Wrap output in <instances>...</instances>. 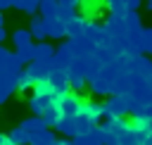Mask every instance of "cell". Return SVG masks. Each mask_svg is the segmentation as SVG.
Returning a JSON list of instances; mask_svg holds the SVG:
<instances>
[{
    "label": "cell",
    "mask_w": 152,
    "mask_h": 145,
    "mask_svg": "<svg viewBox=\"0 0 152 145\" xmlns=\"http://www.w3.org/2000/svg\"><path fill=\"white\" fill-rule=\"evenodd\" d=\"M145 0H126V10H138Z\"/></svg>",
    "instance_id": "cell-36"
},
{
    "label": "cell",
    "mask_w": 152,
    "mask_h": 145,
    "mask_svg": "<svg viewBox=\"0 0 152 145\" xmlns=\"http://www.w3.org/2000/svg\"><path fill=\"white\" fill-rule=\"evenodd\" d=\"M50 145H74V138H55Z\"/></svg>",
    "instance_id": "cell-35"
},
{
    "label": "cell",
    "mask_w": 152,
    "mask_h": 145,
    "mask_svg": "<svg viewBox=\"0 0 152 145\" xmlns=\"http://www.w3.org/2000/svg\"><path fill=\"white\" fill-rule=\"evenodd\" d=\"M119 145H140V140H138V135H135V131L131 126H128V131H124L119 135Z\"/></svg>",
    "instance_id": "cell-31"
},
{
    "label": "cell",
    "mask_w": 152,
    "mask_h": 145,
    "mask_svg": "<svg viewBox=\"0 0 152 145\" xmlns=\"http://www.w3.org/2000/svg\"><path fill=\"white\" fill-rule=\"evenodd\" d=\"M140 52H142V55H152V29H142V36H140Z\"/></svg>",
    "instance_id": "cell-29"
},
{
    "label": "cell",
    "mask_w": 152,
    "mask_h": 145,
    "mask_svg": "<svg viewBox=\"0 0 152 145\" xmlns=\"http://www.w3.org/2000/svg\"><path fill=\"white\" fill-rule=\"evenodd\" d=\"M40 116H43V121H45V126H48V128H55L57 119L62 116V109H59L57 105H50V107H48V109H45Z\"/></svg>",
    "instance_id": "cell-21"
},
{
    "label": "cell",
    "mask_w": 152,
    "mask_h": 145,
    "mask_svg": "<svg viewBox=\"0 0 152 145\" xmlns=\"http://www.w3.org/2000/svg\"><path fill=\"white\" fill-rule=\"evenodd\" d=\"M7 138L14 143V145H31V135L21 128V126H17V128H12L10 133H7Z\"/></svg>",
    "instance_id": "cell-23"
},
{
    "label": "cell",
    "mask_w": 152,
    "mask_h": 145,
    "mask_svg": "<svg viewBox=\"0 0 152 145\" xmlns=\"http://www.w3.org/2000/svg\"><path fill=\"white\" fill-rule=\"evenodd\" d=\"M43 21H45V29H48V38H52V40H64L66 38V21L57 19V14L43 19Z\"/></svg>",
    "instance_id": "cell-6"
},
{
    "label": "cell",
    "mask_w": 152,
    "mask_h": 145,
    "mask_svg": "<svg viewBox=\"0 0 152 145\" xmlns=\"http://www.w3.org/2000/svg\"><path fill=\"white\" fill-rule=\"evenodd\" d=\"M5 36H7V33H5V26H0V43L5 40Z\"/></svg>",
    "instance_id": "cell-38"
},
{
    "label": "cell",
    "mask_w": 152,
    "mask_h": 145,
    "mask_svg": "<svg viewBox=\"0 0 152 145\" xmlns=\"http://www.w3.org/2000/svg\"><path fill=\"white\" fill-rule=\"evenodd\" d=\"M128 114V97L124 93H112L109 100L102 105V119H109V116H126ZM100 119V121H102Z\"/></svg>",
    "instance_id": "cell-1"
},
{
    "label": "cell",
    "mask_w": 152,
    "mask_h": 145,
    "mask_svg": "<svg viewBox=\"0 0 152 145\" xmlns=\"http://www.w3.org/2000/svg\"><path fill=\"white\" fill-rule=\"evenodd\" d=\"M0 26H5V17H2V12H0Z\"/></svg>",
    "instance_id": "cell-41"
},
{
    "label": "cell",
    "mask_w": 152,
    "mask_h": 145,
    "mask_svg": "<svg viewBox=\"0 0 152 145\" xmlns=\"http://www.w3.org/2000/svg\"><path fill=\"white\" fill-rule=\"evenodd\" d=\"M48 81H50L57 90H71V86H69V69H66L64 64H59V62L52 64V69H50V74H48Z\"/></svg>",
    "instance_id": "cell-4"
},
{
    "label": "cell",
    "mask_w": 152,
    "mask_h": 145,
    "mask_svg": "<svg viewBox=\"0 0 152 145\" xmlns=\"http://www.w3.org/2000/svg\"><path fill=\"white\" fill-rule=\"evenodd\" d=\"M78 105H81V97H78V93H76V90H64V95H62V102H59V109H62V114H71V116H76V114H78Z\"/></svg>",
    "instance_id": "cell-9"
},
{
    "label": "cell",
    "mask_w": 152,
    "mask_h": 145,
    "mask_svg": "<svg viewBox=\"0 0 152 145\" xmlns=\"http://www.w3.org/2000/svg\"><path fill=\"white\" fill-rule=\"evenodd\" d=\"M12 40H14V45H17V48H21V45L33 43V36H31V31H28V29H17V31L12 33Z\"/></svg>",
    "instance_id": "cell-25"
},
{
    "label": "cell",
    "mask_w": 152,
    "mask_h": 145,
    "mask_svg": "<svg viewBox=\"0 0 152 145\" xmlns=\"http://www.w3.org/2000/svg\"><path fill=\"white\" fill-rule=\"evenodd\" d=\"M57 7H59V2H57V0H40L38 12H40V17H43V19H48V17H55Z\"/></svg>",
    "instance_id": "cell-26"
},
{
    "label": "cell",
    "mask_w": 152,
    "mask_h": 145,
    "mask_svg": "<svg viewBox=\"0 0 152 145\" xmlns=\"http://www.w3.org/2000/svg\"><path fill=\"white\" fill-rule=\"evenodd\" d=\"M52 64H55V57H36V59H33V62H28L24 69L31 74V78H33V81H43V78H48V74H50Z\"/></svg>",
    "instance_id": "cell-3"
},
{
    "label": "cell",
    "mask_w": 152,
    "mask_h": 145,
    "mask_svg": "<svg viewBox=\"0 0 152 145\" xmlns=\"http://www.w3.org/2000/svg\"><path fill=\"white\" fill-rule=\"evenodd\" d=\"M78 114L86 116V119H90V121H95V124H100V119H102V105L95 102V100H81Z\"/></svg>",
    "instance_id": "cell-8"
},
{
    "label": "cell",
    "mask_w": 152,
    "mask_h": 145,
    "mask_svg": "<svg viewBox=\"0 0 152 145\" xmlns=\"http://www.w3.org/2000/svg\"><path fill=\"white\" fill-rule=\"evenodd\" d=\"M14 83H17V90L21 93V90H31L33 88V78H31V74L26 71V69H21L19 74H14Z\"/></svg>",
    "instance_id": "cell-19"
},
{
    "label": "cell",
    "mask_w": 152,
    "mask_h": 145,
    "mask_svg": "<svg viewBox=\"0 0 152 145\" xmlns=\"http://www.w3.org/2000/svg\"><path fill=\"white\" fill-rule=\"evenodd\" d=\"M38 5H40V0H12V7L14 10H19L24 14H31V17L38 12Z\"/></svg>",
    "instance_id": "cell-18"
},
{
    "label": "cell",
    "mask_w": 152,
    "mask_h": 145,
    "mask_svg": "<svg viewBox=\"0 0 152 145\" xmlns=\"http://www.w3.org/2000/svg\"><path fill=\"white\" fill-rule=\"evenodd\" d=\"M69 86H71V90H83L86 86H88V81H86V69H88V59H83V57H76L69 67Z\"/></svg>",
    "instance_id": "cell-2"
},
{
    "label": "cell",
    "mask_w": 152,
    "mask_h": 145,
    "mask_svg": "<svg viewBox=\"0 0 152 145\" xmlns=\"http://www.w3.org/2000/svg\"><path fill=\"white\" fill-rule=\"evenodd\" d=\"M74 59H76V50H74V43L66 38V40H62V43L55 48V62H59V64L69 67Z\"/></svg>",
    "instance_id": "cell-7"
},
{
    "label": "cell",
    "mask_w": 152,
    "mask_h": 145,
    "mask_svg": "<svg viewBox=\"0 0 152 145\" xmlns=\"http://www.w3.org/2000/svg\"><path fill=\"white\" fill-rule=\"evenodd\" d=\"M100 126H102L104 131H109L114 138H119L124 131H128V126H131V124H128L124 116H109V119H102V121H100Z\"/></svg>",
    "instance_id": "cell-12"
},
{
    "label": "cell",
    "mask_w": 152,
    "mask_h": 145,
    "mask_svg": "<svg viewBox=\"0 0 152 145\" xmlns=\"http://www.w3.org/2000/svg\"><path fill=\"white\" fill-rule=\"evenodd\" d=\"M55 138H57L55 135V128H43L40 133L31 135V145H50Z\"/></svg>",
    "instance_id": "cell-24"
},
{
    "label": "cell",
    "mask_w": 152,
    "mask_h": 145,
    "mask_svg": "<svg viewBox=\"0 0 152 145\" xmlns=\"http://www.w3.org/2000/svg\"><path fill=\"white\" fill-rule=\"evenodd\" d=\"M145 5H147V10L152 12V0H145Z\"/></svg>",
    "instance_id": "cell-40"
},
{
    "label": "cell",
    "mask_w": 152,
    "mask_h": 145,
    "mask_svg": "<svg viewBox=\"0 0 152 145\" xmlns=\"http://www.w3.org/2000/svg\"><path fill=\"white\" fill-rule=\"evenodd\" d=\"M17 57L24 62V67H26L28 62H33V59H36V40H33V43H28V45L17 48Z\"/></svg>",
    "instance_id": "cell-20"
},
{
    "label": "cell",
    "mask_w": 152,
    "mask_h": 145,
    "mask_svg": "<svg viewBox=\"0 0 152 145\" xmlns=\"http://www.w3.org/2000/svg\"><path fill=\"white\" fill-rule=\"evenodd\" d=\"M131 128L135 131V135H138V140L142 143V140H147V138L152 135V119H150L147 114H133V121H131Z\"/></svg>",
    "instance_id": "cell-5"
},
{
    "label": "cell",
    "mask_w": 152,
    "mask_h": 145,
    "mask_svg": "<svg viewBox=\"0 0 152 145\" xmlns=\"http://www.w3.org/2000/svg\"><path fill=\"white\" fill-rule=\"evenodd\" d=\"M28 135H36V133H40L43 128H48L45 126V121H43V116H38V114H33V116H28V119H24L21 124H19Z\"/></svg>",
    "instance_id": "cell-16"
},
{
    "label": "cell",
    "mask_w": 152,
    "mask_h": 145,
    "mask_svg": "<svg viewBox=\"0 0 152 145\" xmlns=\"http://www.w3.org/2000/svg\"><path fill=\"white\" fill-rule=\"evenodd\" d=\"M104 2V7L109 10V12H126V0H102Z\"/></svg>",
    "instance_id": "cell-33"
},
{
    "label": "cell",
    "mask_w": 152,
    "mask_h": 145,
    "mask_svg": "<svg viewBox=\"0 0 152 145\" xmlns=\"http://www.w3.org/2000/svg\"><path fill=\"white\" fill-rule=\"evenodd\" d=\"M74 145H102V140L93 131V133H86V135H76L74 138Z\"/></svg>",
    "instance_id": "cell-30"
},
{
    "label": "cell",
    "mask_w": 152,
    "mask_h": 145,
    "mask_svg": "<svg viewBox=\"0 0 152 145\" xmlns=\"http://www.w3.org/2000/svg\"><path fill=\"white\" fill-rule=\"evenodd\" d=\"M95 121H90V119H86V116H81V114H76V135H86V133H93L95 131ZM74 135V138H76Z\"/></svg>",
    "instance_id": "cell-22"
},
{
    "label": "cell",
    "mask_w": 152,
    "mask_h": 145,
    "mask_svg": "<svg viewBox=\"0 0 152 145\" xmlns=\"http://www.w3.org/2000/svg\"><path fill=\"white\" fill-rule=\"evenodd\" d=\"M86 26H88V19H86V17H81V14H76V17L66 24V38H71V40L81 38V36H83V31H86Z\"/></svg>",
    "instance_id": "cell-13"
},
{
    "label": "cell",
    "mask_w": 152,
    "mask_h": 145,
    "mask_svg": "<svg viewBox=\"0 0 152 145\" xmlns=\"http://www.w3.org/2000/svg\"><path fill=\"white\" fill-rule=\"evenodd\" d=\"M17 90V83H14V76L7 74L5 69H0V105H5Z\"/></svg>",
    "instance_id": "cell-10"
},
{
    "label": "cell",
    "mask_w": 152,
    "mask_h": 145,
    "mask_svg": "<svg viewBox=\"0 0 152 145\" xmlns=\"http://www.w3.org/2000/svg\"><path fill=\"white\" fill-rule=\"evenodd\" d=\"M36 57H55V45L48 40H36Z\"/></svg>",
    "instance_id": "cell-27"
},
{
    "label": "cell",
    "mask_w": 152,
    "mask_h": 145,
    "mask_svg": "<svg viewBox=\"0 0 152 145\" xmlns=\"http://www.w3.org/2000/svg\"><path fill=\"white\" fill-rule=\"evenodd\" d=\"M5 140H7V135H5V133H0V145H2Z\"/></svg>",
    "instance_id": "cell-39"
},
{
    "label": "cell",
    "mask_w": 152,
    "mask_h": 145,
    "mask_svg": "<svg viewBox=\"0 0 152 145\" xmlns=\"http://www.w3.org/2000/svg\"><path fill=\"white\" fill-rule=\"evenodd\" d=\"M21 69H24V62L17 57V52H12V55H10V59H7V64H5V71L14 76V74H19Z\"/></svg>",
    "instance_id": "cell-28"
},
{
    "label": "cell",
    "mask_w": 152,
    "mask_h": 145,
    "mask_svg": "<svg viewBox=\"0 0 152 145\" xmlns=\"http://www.w3.org/2000/svg\"><path fill=\"white\" fill-rule=\"evenodd\" d=\"M10 55H12V52H10V50H7V48H5L2 43H0V69H5V64H7Z\"/></svg>",
    "instance_id": "cell-34"
},
{
    "label": "cell",
    "mask_w": 152,
    "mask_h": 145,
    "mask_svg": "<svg viewBox=\"0 0 152 145\" xmlns=\"http://www.w3.org/2000/svg\"><path fill=\"white\" fill-rule=\"evenodd\" d=\"M88 88H90V90H88L90 95H109V93H112V86H109V81H107L102 74H97V76L88 83Z\"/></svg>",
    "instance_id": "cell-15"
},
{
    "label": "cell",
    "mask_w": 152,
    "mask_h": 145,
    "mask_svg": "<svg viewBox=\"0 0 152 145\" xmlns=\"http://www.w3.org/2000/svg\"><path fill=\"white\" fill-rule=\"evenodd\" d=\"M57 2H59V5H66V7H74V10H76V7H78L83 0H57Z\"/></svg>",
    "instance_id": "cell-37"
},
{
    "label": "cell",
    "mask_w": 152,
    "mask_h": 145,
    "mask_svg": "<svg viewBox=\"0 0 152 145\" xmlns=\"http://www.w3.org/2000/svg\"><path fill=\"white\" fill-rule=\"evenodd\" d=\"M50 105H52V97H50V95H36V93H33V95L28 97V109H31L33 114H38V116H40Z\"/></svg>",
    "instance_id": "cell-14"
},
{
    "label": "cell",
    "mask_w": 152,
    "mask_h": 145,
    "mask_svg": "<svg viewBox=\"0 0 152 145\" xmlns=\"http://www.w3.org/2000/svg\"><path fill=\"white\" fill-rule=\"evenodd\" d=\"M55 14H57V19H62V21H66V24H69V21L76 17V10H74V7H66V5H59Z\"/></svg>",
    "instance_id": "cell-32"
},
{
    "label": "cell",
    "mask_w": 152,
    "mask_h": 145,
    "mask_svg": "<svg viewBox=\"0 0 152 145\" xmlns=\"http://www.w3.org/2000/svg\"><path fill=\"white\" fill-rule=\"evenodd\" d=\"M55 131L62 135V138H74L76 135V116L71 114H62L55 124Z\"/></svg>",
    "instance_id": "cell-11"
},
{
    "label": "cell",
    "mask_w": 152,
    "mask_h": 145,
    "mask_svg": "<svg viewBox=\"0 0 152 145\" xmlns=\"http://www.w3.org/2000/svg\"><path fill=\"white\" fill-rule=\"evenodd\" d=\"M28 31H31V36H33V40H45L48 38V29H45V21H43V17H31V24H28Z\"/></svg>",
    "instance_id": "cell-17"
}]
</instances>
